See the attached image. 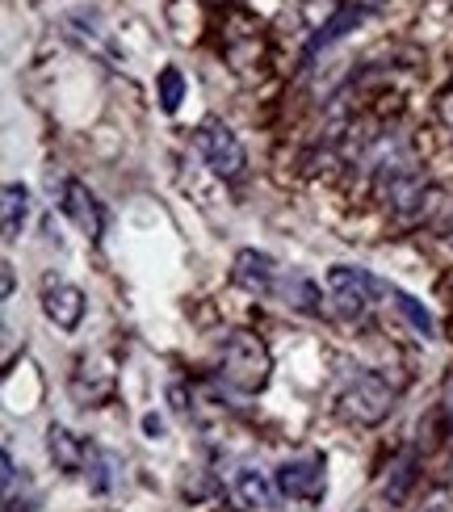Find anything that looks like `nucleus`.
I'll return each instance as SVG.
<instances>
[{"instance_id":"4","label":"nucleus","mask_w":453,"mask_h":512,"mask_svg":"<svg viewBox=\"0 0 453 512\" xmlns=\"http://www.w3.org/2000/svg\"><path fill=\"white\" fill-rule=\"evenodd\" d=\"M277 492H282L286 500H298V504H315L323 500V492H328V458L323 454H298L290 462L277 466Z\"/></svg>"},{"instance_id":"17","label":"nucleus","mask_w":453,"mask_h":512,"mask_svg":"<svg viewBox=\"0 0 453 512\" xmlns=\"http://www.w3.org/2000/svg\"><path fill=\"white\" fill-rule=\"evenodd\" d=\"M428 504H433V512H453V508H449V496H445V492H437V496L428 500Z\"/></svg>"},{"instance_id":"14","label":"nucleus","mask_w":453,"mask_h":512,"mask_svg":"<svg viewBox=\"0 0 453 512\" xmlns=\"http://www.w3.org/2000/svg\"><path fill=\"white\" fill-rule=\"evenodd\" d=\"M391 298H395V311L416 328L420 340H433V336H437V324H433V315L424 311V303H416V298H412V294H403V290H391Z\"/></svg>"},{"instance_id":"2","label":"nucleus","mask_w":453,"mask_h":512,"mask_svg":"<svg viewBox=\"0 0 453 512\" xmlns=\"http://www.w3.org/2000/svg\"><path fill=\"white\" fill-rule=\"evenodd\" d=\"M193 143H198V152L206 156V164H210L223 181H240V177H244L248 152H244V143L235 139L231 126H223L219 118H206V122L198 126V135H193Z\"/></svg>"},{"instance_id":"20","label":"nucleus","mask_w":453,"mask_h":512,"mask_svg":"<svg viewBox=\"0 0 453 512\" xmlns=\"http://www.w3.org/2000/svg\"><path fill=\"white\" fill-rule=\"evenodd\" d=\"M441 114H445V122H449V126H453V97H449V101H445V105H441Z\"/></svg>"},{"instance_id":"1","label":"nucleus","mask_w":453,"mask_h":512,"mask_svg":"<svg viewBox=\"0 0 453 512\" xmlns=\"http://www.w3.org/2000/svg\"><path fill=\"white\" fill-rule=\"evenodd\" d=\"M269 374H273V357L265 340L256 332H231L223 345V366H219V378L227 387L240 395H256L269 387Z\"/></svg>"},{"instance_id":"11","label":"nucleus","mask_w":453,"mask_h":512,"mask_svg":"<svg viewBox=\"0 0 453 512\" xmlns=\"http://www.w3.org/2000/svg\"><path fill=\"white\" fill-rule=\"evenodd\" d=\"M231 487H235V500H240L244 508H252V512H269V508H277V504H273V500H277V483L261 471V466H252V462L235 466Z\"/></svg>"},{"instance_id":"16","label":"nucleus","mask_w":453,"mask_h":512,"mask_svg":"<svg viewBox=\"0 0 453 512\" xmlns=\"http://www.w3.org/2000/svg\"><path fill=\"white\" fill-rule=\"evenodd\" d=\"M395 471H399V475H395V483H386V496H391V500H403V496H407V483L416 479V458L407 454V458L395 466Z\"/></svg>"},{"instance_id":"10","label":"nucleus","mask_w":453,"mask_h":512,"mask_svg":"<svg viewBox=\"0 0 453 512\" xmlns=\"http://www.w3.org/2000/svg\"><path fill=\"white\" fill-rule=\"evenodd\" d=\"M59 26H63V34L76 42V47H84L89 55H97V59H114V51H110V34H105L97 9H76V13L63 17Z\"/></svg>"},{"instance_id":"12","label":"nucleus","mask_w":453,"mask_h":512,"mask_svg":"<svg viewBox=\"0 0 453 512\" xmlns=\"http://www.w3.org/2000/svg\"><path fill=\"white\" fill-rule=\"evenodd\" d=\"M273 298H282L286 307H294V311H302V315H319L323 307H319V286L311 282L307 273H298V269H290V273H282V282H277V294Z\"/></svg>"},{"instance_id":"13","label":"nucleus","mask_w":453,"mask_h":512,"mask_svg":"<svg viewBox=\"0 0 453 512\" xmlns=\"http://www.w3.org/2000/svg\"><path fill=\"white\" fill-rule=\"evenodd\" d=\"M30 219V189L26 185H5V240L13 244L21 236V227Z\"/></svg>"},{"instance_id":"18","label":"nucleus","mask_w":453,"mask_h":512,"mask_svg":"<svg viewBox=\"0 0 453 512\" xmlns=\"http://www.w3.org/2000/svg\"><path fill=\"white\" fill-rule=\"evenodd\" d=\"M0 269H5V298H9V294H13V265L5 261V265H0Z\"/></svg>"},{"instance_id":"8","label":"nucleus","mask_w":453,"mask_h":512,"mask_svg":"<svg viewBox=\"0 0 453 512\" xmlns=\"http://www.w3.org/2000/svg\"><path fill=\"white\" fill-rule=\"evenodd\" d=\"M47 454H51V462L59 466L63 475H84L89 471V462H93V454H97V445L76 437L72 429H63V424H51L47 429Z\"/></svg>"},{"instance_id":"7","label":"nucleus","mask_w":453,"mask_h":512,"mask_svg":"<svg viewBox=\"0 0 453 512\" xmlns=\"http://www.w3.org/2000/svg\"><path fill=\"white\" fill-rule=\"evenodd\" d=\"M286 269H277V261L269 252H256V248H244L235 256L231 265V282L248 290V294H277V282H282Z\"/></svg>"},{"instance_id":"3","label":"nucleus","mask_w":453,"mask_h":512,"mask_svg":"<svg viewBox=\"0 0 453 512\" xmlns=\"http://www.w3.org/2000/svg\"><path fill=\"white\" fill-rule=\"evenodd\" d=\"M340 412L349 420H357V424H365V429H374V424H382L386 416L395 412V391L386 387L378 374L365 370V374H357L349 382V391L340 395Z\"/></svg>"},{"instance_id":"19","label":"nucleus","mask_w":453,"mask_h":512,"mask_svg":"<svg viewBox=\"0 0 453 512\" xmlns=\"http://www.w3.org/2000/svg\"><path fill=\"white\" fill-rule=\"evenodd\" d=\"M143 429H147L151 437H160V420H156V416H147V420H143Z\"/></svg>"},{"instance_id":"9","label":"nucleus","mask_w":453,"mask_h":512,"mask_svg":"<svg viewBox=\"0 0 453 512\" xmlns=\"http://www.w3.org/2000/svg\"><path fill=\"white\" fill-rule=\"evenodd\" d=\"M63 215H68L84 236L89 240H101V227H105V219H101V202L93 198V189L84 185V181H68L63 185Z\"/></svg>"},{"instance_id":"5","label":"nucleus","mask_w":453,"mask_h":512,"mask_svg":"<svg viewBox=\"0 0 453 512\" xmlns=\"http://www.w3.org/2000/svg\"><path fill=\"white\" fill-rule=\"evenodd\" d=\"M374 277L365 269H353V265H336L328 269V294H332V307L340 319H349V324H357V319L370 315V303H374Z\"/></svg>"},{"instance_id":"15","label":"nucleus","mask_w":453,"mask_h":512,"mask_svg":"<svg viewBox=\"0 0 453 512\" xmlns=\"http://www.w3.org/2000/svg\"><path fill=\"white\" fill-rule=\"evenodd\" d=\"M181 93H185L181 72H177V68H164V76H160V101H164V110H168V114L181 105Z\"/></svg>"},{"instance_id":"6","label":"nucleus","mask_w":453,"mask_h":512,"mask_svg":"<svg viewBox=\"0 0 453 512\" xmlns=\"http://www.w3.org/2000/svg\"><path fill=\"white\" fill-rule=\"evenodd\" d=\"M42 311H47V319H51L55 328L76 332V328L84 324V311H89V298H84L80 286L51 277V282L42 286Z\"/></svg>"}]
</instances>
